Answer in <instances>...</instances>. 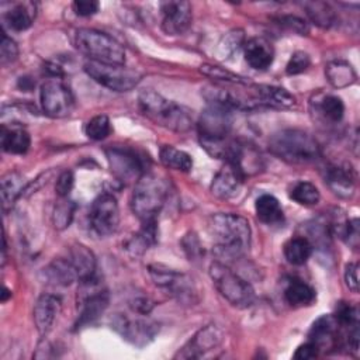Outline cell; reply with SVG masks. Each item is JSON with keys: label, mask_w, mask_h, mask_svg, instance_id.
Instances as JSON below:
<instances>
[{"label": "cell", "mask_w": 360, "mask_h": 360, "mask_svg": "<svg viewBox=\"0 0 360 360\" xmlns=\"http://www.w3.org/2000/svg\"><path fill=\"white\" fill-rule=\"evenodd\" d=\"M315 290L302 280H291L284 290L285 301L295 308L308 307L315 301Z\"/></svg>", "instance_id": "obj_29"}, {"label": "cell", "mask_w": 360, "mask_h": 360, "mask_svg": "<svg viewBox=\"0 0 360 360\" xmlns=\"http://www.w3.org/2000/svg\"><path fill=\"white\" fill-rule=\"evenodd\" d=\"M270 152L288 163H309L321 156L318 141L307 131L298 128L281 129L269 139Z\"/></svg>", "instance_id": "obj_2"}, {"label": "cell", "mask_w": 360, "mask_h": 360, "mask_svg": "<svg viewBox=\"0 0 360 360\" xmlns=\"http://www.w3.org/2000/svg\"><path fill=\"white\" fill-rule=\"evenodd\" d=\"M131 307H132L134 311H136L138 314L146 315V314H149V311L152 309L153 304H152V301H150L149 298H146V297H138V298H135V300L132 301Z\"/></svg>", "instance_id": "obj_50"}, {"label": "cell", "mask_w": 360, "mask_h": 360, "mask_svg": "<svg viewBox=\"0 0 360 360\" xmlns=\"http://www.w3.org/2000/svg\"><path fill=\"white\" fill-rule=\"evenodd\" d=\"M89 221L96 235L108 236L114 233L120 224V208L115 197L108 193L98 195L90 207Z\"/></svg>", "instance_id": "obj_13"}, {"label": "cell", "mask_w": 360, "mask_h": 360, "mask_svg": "<svg viewBox=\"0 0 360 360\" xmlns=\"http://www.w3.org/2000/svg\"><path fill=\"white\" fill-rule=\"evenodd\" d=\"M315 112L328 122H339L345 114V104L340 97L333 94H322L314 101Z\"/></svg>", "instance_id": "obj_31"}, {"label": "cell", "mask_w": 360, "mask_h": 360, "mask_svg": "<svg viewBox=\"0 0 360 360\" xmlns=\"http://www.w3.org/2000/svg\"><path fill=\"white\" fill-rule=\"evenodd\" d=\"M325 183L339 197H352L356 188V173L350 163H332L325 170Z\"/></svg>", "instance_id": "obj_17"}, {"label": "cell", "mask_w": 360, "mask_h": 360, "mask_svg": "<svg viewBox=\"0 0 360 360\" xmlns=\"http://www.w3.org/2000/svg\"><path fill=\"white\" fill-rule=\"evenodd\" d=\"M312 249L314 246L308 238L295 236L284 243L283 252L288 263L294 266H301L308 262V259L312 255Z\"/></svg>", "instance_id": "obj_30"}, {"label": "cell", "mask_w": 360, "mask_h": 360, "mask_svg": "<svg viewBox=\"0 0 360 360\" xmlns=\"http://www.w3.org/2000/svg\"><path fill=\"white\" fill-rule=\"evenodd\" d=\"M158 239V229H156V221L142 222V228L129 238V240L125 245V249L132 256H139L145 253L152 245L156 243Z\"/></svg>", "instance_id": "obj_28"}, {"label": "cell", "mask_w": 360, "mask_h": 360, "mask_svg": "<svg viewBox=\"0 0 360 360\" xmlns=\"http://www.w3.org/2000/svg\"><path fill=\"white\" fill-rule=\"evenodd\" d=\"M75 46L90 58V60L122 65L125 62V51L122 45L105 32L93 28H79L73 34Z\"/></svg>", "instance_id": "obj_5"}, {"label": "cell", "mask_w": 360, "mask_h": 360, "mask_svg": "<svg viewBox=\"0 0 360 360\" xmlns=\"http://www.w3.org/2000/svg\"><path fill=\"white\" fill-rule=\"evenodd\" d=\"M278 22L288 28L292 32H297L300 35H305L308 32V27L304 20L295 17V15H283L278 18Z\"/></svg>", "instance_id": "obj_46"}, {"label": "cell", "mask_w": 360, "mask_h": 360, "mask_svg": "<svg viewBox=\"0 0 360 360\" xmlns=\"http://www.w3.org/2000/svg\"><path fill=\"white\" fill-rule=\"evenodd\" d=\"M245 45V34L242 30L229 31L219 44V52L224 58H232Z\"/></svg>", "instance_id": "obj_40"}, {"label": "cell", "mask_w": 360, "mask_h": 360, "mask_svg": "<svg viewBox=\"0 0 360 360\" xmlns=\"http://www.w3.org/2000/svg\"><path fill=\"white\" fill-rule=\"evenodd\" d=\"M37 6L32 1L14 3L8 10H6L3 18L4 22L14 31L28 30L35 18Z\"/></svg>", "instance_id": "obj_24"}, {"label": "cell", "mask_w": 360, "mask_h": 360, "mask_svg": "<svg viewBox=\"0 0 360 360\" xmlns=\"http://www.w3.org/2000/svg\"><path fill=\"white\" fill-rule=\"evenodd\" d=\"M44 280L52 285H70L75 280H77V274L69 262V259L58 257L53 259L46 267L42 269Z\"/></svg>", "instance_id": "obj_25"}, {"label": "cell", "mask_w": 360, "mask_h": 360, "mask_svg": "<svg viewBox=\"0 0 360 360\" xmlns=\"http://www.w3.org/2000/svg\"><path fill=\"white\" fill-rule=\"evenodd\" d=\"M8 295H11V292L4 287V288H3V294H1V301H6Z\"/></svg>", "instance_id": "obj_51"}, {"label": "cell", "mask_w": 360, "mask_h": 360, "mask_svg": "<svg viewBox=\"0 0 360 360\" xmlns=\"http://www.w3.org/2000/svg\"><path fill=\"white\" fill-rule=\"evenodd\" d=\"M111 326L122 339L138 347L150 343L159 332V325L155 321L141 316L131 318L124 314H117L111 321Z\"/></svg>", "instance_id": "obj_12"}, {"label": "cell", "mask_w": 360, "mask_h": 360, "mask_svg": "<svg viewBox=\"0 0 360 360\" xmlns=\"http://www.w3.org/2000/svg\"><path fill=\"white\" fill-rule=\"evenodd\" d=\"M208 233L219 257H240L250 245V225L238 214L219 212L208 218Z\"/></svg>", "instance_id": "obj_1"}, {"label": "cell", "mask_w": 360, "mask_h": 360, "mask_svg": "<svg viewBox=\"0 0 360 360\" xmlns=\"http://www.w3.org/2000/svg\"><path fill=\"white\" fill-rule=\"evenodd\" d=\"M18 55V46L17 44L8 38L4 32L1 35V42H0V56H1V63H10L17 59Z\"/></svg>", "instance_id": "obj_43"}, {"label": "cell", "mask_w": 360, "mask_h": 360, "mask_svg": "<svg viewBox=\"0 0 360 360\" xmlns=\"http://www.w3.org/2000/svg\"><path fill=\"white\" fill-rule=\"evenodd\" d=\"M339 323L333 315L319 316L311 326L308 340L314 342L319 350L333 349L339 340Z\"/></svg>", "instance_id": "obj_21"}, {"label": "cell", "mask_w": 360, "mask_h": 360, "mask_svg": "<svg viewBox=\"0 0 360 360\" xmlns=\"http://www.w3.org/2000/svg\"><path fill=\"white\" fill-rule=\"evenodd\" d=\"M60 298L52 294H42L34 305V323L41 336H46L60 311Z\"/></svg>", "instance_id": "obj_20"}, {"label": "cell", "mask_w": 360, "mask_h": 360, "mask_svg": "<svg viewBox=\"0 0 360 360\" xmlns=\"http://www.w3.org/2000/svg\"><path fill=\"white\" fill-rule=\"evenodd\" d=\"M69 262L72 263L79 281H86L96 277V256L82 243H75L69 249Z\"/></svg>", "instance_id": "obj_23"}, {"label": "cell", "mask_w": 360, "mask_h": 360, "mask_svg": "<svg viewBox=\"0 0 360 360\" xmlns=\"http://www.w3.org/2000/svg\"><path fill=\"white\" fill-rule=\"evenodd\" d=\"M149 276L156 287L181 301H193L195 288L191 277L162 264H150Z\"/></svg>", "instance_id": "obj_11"}, {"label": "cell", "mask_w": 360, "mask_h": 360, "mask_svg": "<svg viewBox=\"0 0 360 360\" xmlns=\"http://www.w3.org/2000/svg\"><path fill=\"white\" fill-rule=\"evenodd\" d=\"M75 202L68 200V197L60 198L59 202H56L52 214V222L56 229H65L70 225L75 214Z\"/></svg>", "instance_id": "obj_39"}, {"label": "cell", "mask_w": 360, "mask_h": 360, "mask_svg": "<svg viewBox=\"0 0 360 360\" xmlns=\"http://www.w3.org/2000/svg\"><path fill=\"white\" fill-rule=\"evenodd\" d=\"M210 277L218 292L233 307L248 308L255 302V290L240 276L221 262H212Z\"/></svg>", "instance_id": "obj_6"}, {"label": "cell", "mask_w": 360, "mask_h": 360, "mask_svg": "<svg viewBox=\"0 0 360 360\" xmlns=\"http://www.w3.org/2000/svg\"><path fill=\"white\" fill-rule=\"evenodd\" d=\"M319 347L314 343V342H311V340H308L307 343H304V345H301L297 350H295V353H294V359H298V360H309V359H315L318 354H319Z\"/></svg>", "instance_id": "obj_49"}, {"label": "cell", "mask_w": 360, "mask_h": 360, "mask_svg": "<svg viewBox=\"0 0 360 360\" xmlns=\"http://www.w3.org/2000/svg\"><path fill=\"white\" fill-rule=\"evenodd\" d=\"M232 128V111L208 105L198 120L200 142H214L229 138Z\"/></svg>", "instance_id": "obj_14"}, {"label": "cell", "mask_w": 360, "mask_h": 360, "mask_svg": "<svg viewBox=\"0 0 360 360\" xmlns=\"http://www.w3.org/2000/svg\"><path fill=\"white\" fill-rule=\"evenodd\" d=\"M181 245H183L184 252H186L187 256L190 257V260H197V259L201 256V253H202V248H201V245H200V240H198L197 235L193 233V232L187 233V235L183 238Z\"/></svg>", "instance_id": "obj_45"}, {"label": "cell", "mask_w": 360, "mask_h": 360, "mask_svg": "<svg viewBox=\"0 0 360 360\" xmlns=\"http://www.w3.org/2000/svg\"><path fill=\"white\" fill-rule=\"evenodd\" d=\"M167 183L158 174L143 173L135 184L131 195L132 212L141 219V222L156 221L165 201L167 198Z\"/></svg>", "instance_id": "obj_4"}, {"label": "cell", "mask_w": 360, "mask_h": 360, "mask_svg": "<svg viewBox=\"0 0 360 360\" xmlns=\"http://www.w3.org/2000/svg\"><path fill=\"white\" fill-rule=\"evenodd\" d=\"M245 60L256 70H266L274 60V49L264 38H252L243 45Z\"/></svg>", "instance_id": "obj_22"}, {"label": "cell", "mask_w": 360, "mask_h": 360, "mask_svg": "<svg viewBox=\"0 0 360 360\" xmlns=\"http://www.w3.org/2000/svg\"><path fill=\"white\" fill-rule=\"evenodd\" d=\"M72 8L77 15L89 17L98 11L100 4L98 1H93V0H77V1H73Z\"/></svg>", "instance_id": "obj_47"}, {"label": "cell", "mask_w": 360, "mask_h": 360, "mask_svg": "<svg viewBox=\"0 0 360 360\" xmlns=\"http://www.w3.org/2000/svg\"><path fill=\"white\" fill-rule=\"evenodd\" d=\"M141 112L159 127L174 132H187L193 120L188 112L177 103L167 100L153 90H143L138 96Z\"/></svg>", "instance_id": "obj_3"}, {"label": "cell", "mask_w": 360, "mask_h": 360, "mask_svg": "<svg viewBox=\"0 0 360 360\" xmlns=\"http://www.w3.org/2000/svg\"><path fill=\"white\" fill-rule=\"evenodd\" d=\"M79 295H80L79 298L80 312L75 323L76 329L94 323L104 314L110 302L108 292L97 287L96 277L86 281H80Z\"/></svg>", "instance_id": "obj_8"}, {"label": "cell", "mask_w": 360, "mask_h": 360, "mask_svg": "<svg viewBox=\"0 0 360 360\" xmlns=\"http://www.w3.org/2000/svg\"><path fill=\"white\" fill-rule=\"evenodd\" d=\"M252 97L260 107L288 108L295 104V97L285 89L270 84H248Z\"/></svg>", "instance_id": "obj_19"}, {"label": "cell", "mask_w": 360, "mask_h": 360, "mask_svg": "<svg viewBox=\"0 0 360 360\" xmlns=\"http://www.w3.org/2000/svg\"><path fill=\"white\" fill-rule=\"evenodd\" d=\"M159 156H160V162L169 169L187 173L193 167L191 156L187 152L180 150L172 145L162 146Z\"/></svg>", "instance_id": "obj_34"}, {"label": "cell", "mask_w": 360, "mask_h": 360, "mask_svg": "<svg viewBox=\"0 0 360 360\" xmlns=\"http://www.w3.org/2000/svg\"><path fill=\"white\" fill-rule=\"evenodd\" d=\"M224 339L222 330L217 325L201 328L176 354L174 359H201L215 350Z\"/></svg>", "instance_id": "obj_15"}, {"label": "cell", "mask_w": 360, "mask_h": 360, "mask_svg": "<svg viewBox=\"0 0 360 360\" xmlns=\"http://www.w3.org/2000/svg\"><path fill=\"white\" fill-rule=\"evenodd\" d=\"M105 155L112 174L120 181L138 180L146 173V158L135 149L114 146L107 149Z\"/></svg>", "instance_id": "obj_10"}, {"label": "cell", "mask_w": 360, "mask_h": 360, "mask_svg": "<svg viewBox=\"0 0 360 360\" xmlns=\"http://www.w3.org/2000/svg\"><path fill=\"white\" fill-rule=\"evenodd\" d=\"M257 218L269 225L283 221V208L280 201L271 194H262L255 204Z\"/></svg>", "instance_id": "obj_32"}, {"label": "cell", "mask_w": 360, "mask_h": 360, "mask_svg": "<svg viewBox=\"0 0 360 360\" xmlns=\"http://www.w3.org/2000/svg\"><path fill=\"white\" fill-rule=\"evenodd\" d=\"M311 65V59L309 55L302 52V51H297L291 55L287 66H285V73L292 76V75H300L302 72H305Z\"/></svg>", "instance_id": "obj_42"}, {"label": "cell", "mask_w": 360, "mask_h": 360, "mask_svg": "<svg viewBox=\"0 0 360 360\" xmlns=\"http://www.w3.org/2000/svg\"><path fill=\"white\" fill-rule=\"evenodd\" d=\"M345 281L352 292L359 291V266L357 263H349L345 269Z\"/></svg>", "instance_id": "obj_48"}, {"label": "cell", "mask_w": 360, "mask_h": 360, "mask_svg": "<svg viewBox=\"0 0 360 360\" xmlns=\"http://www.w3.org/2000/svg\"><path fill=\"white\" fill-rule=\"evenodd\" d=\"M325 75L328 82L335 87V89H343L347 86H352L356 79V70L353 69V66L342 59H335L330 60L326 66H325Z\"/></svg>", "instance_id": "obj_27"}, {"label": "cell", "mask_w": 360, "mask_h": 360, "mask_svg": "<svg viewBox=\"0 0 360 360\" xmlns=\"http://www.w3.org/2000/svg\"><path fill=\"white\" fill-rule=\"evenodd\" d=\"M200 70L207 77H211V79L218 80V82L225 83V84H248L249 83L245 77H242V76H239L233 72H229L225 68L217 66V65L204 63V65L200 66Z\"/></svg>", "instance_id": "obj_36"}, {"label": "cell", "mask_w": 360, "mask_h": 360, "mask_svg": "<svg viewBox=\"0 0 360 360\" xmlns=\"http://www.w3.org/2000/svg\"><path fill=\"white\" fill-rule=\"evenodd\" d=\"M84 134L87 138L93 141H101L105 139L111 134V122L110 118L104 114L94 115L90 118L84 125Z\"/></svg>", "instance_id": "obj_38"}, {"label": "cell", "mask_w": 360, "mask_h": 360, "mask_svg": "<svg viewBox=\"0 0 360 360\" xmlns=\"http://www.w3.org/2000/svg\"><path fill=\"white\" fill-rule=\"evenodd\" d=\"M290 197L301 205H315L318 204L321 194L315 184L309 181H300L292 187Z\"/></svg>", "instance_id": "obj_37"}, {"label": "cell", "mask_w": 360, "mask_h": 360, "mask_svg": "<svg viewBox=\"0 0 360 360\" xmlns=\"http://www.w3.org/2000/svg\"><path fill=\"white\" fill-rule=\"evenodd\" d=\"M31 138L25 129L18 125H3L1 128V148L7 153L24 155L30 149Z\"/></svg>", "instance_id": "obj_26"}, {"label": "cell", "mask_w": 360, "mask_h": 360, "mask_svg": "<svg viewBox=\"0 0 360 360\" xmlns=\"http://www.w3.org/2000/svg\"><path fill=\"white\" fill-rule=\"evenodd\" d=\"M39 101L42 111L52 118H63L69 115L75 105L73 94L60 77H51L42 83Z\"/></svg>", "instance_id": "obj_9"}, {"label": "cell", "mask_w": 360, "mask_h": 360, "mask_svg": "<svg viewBox=\"0 0 360 360\" xmlns=\"http://www.w3.org/2000/svg\"><path fill=\"white\" fill-rule=\"evenodd\" d=\"M245 177L238 165L225 162L211 183V193L218 198H229L239 190Z\"/></svg>", "instance_id": "obj_18"}, {"label": "cell", "mask_w": 360, "mask_h": 360, "mask_svg": "<svg viewBox=\"0 0 360 360\" xmlns=\"http://www.w3.org/2000/svg\"><path fill=\"white\" fill-rule=\"evenodd\" d=\"M340 238L353 249L359 248L360 242V231H359V219L353 218L349 221H345L340 231Z\"/></svg>", "instance_id": "obj_41"}, {"label": "cell", "mask_w": 360, "mask_h": 360, "mask_svg": "<svg viewBox=\"0 0 360 360\" xmlns=\"http://www.w3.org/2000/svg\"><path fill=\"white\" fill-rule=\"evenodd\" d=\"M162 30L169 35L183 34L191 24V4L184 0H169L160 3Z\"/></svg>", "instance_id": "obj_16"}, {"label": "cell", "mask_w": 360, "mask_h": 360, "mask_svg": "<svg viewBox=\"0 0 360 360\" xmlns=\"http://www.w3.org/2000/svg\"><path fill=\"white\" fill-rule=\"evenodd\" d=\"M22 180V176L17 172H8L1 177V200L4 212L13 208L15 200L22 195V190L25 188Z\"/></svg>", "instance_id": "obj_33"}, {"label": "cell", "mask_w": 360, "mask_h": 360, "mask_svg": "<svg viewBox=\"0 0 360 360\" xmlns=\"http://www.w3.org/2000/svg\"><path fill=\"white\" fill-rule=\"evenodd\" d=\"M83 69L94 82L114 91H129L136 87L142 79L139 72L124 68L122 65L87 60Z\"/></svg>", "instance_id": "obj_7"}, {"label": "cell", "mask_w": 360, "mask_h": 360, "mask_svg": "<svg viewBox=\"0 0 360 360\" xmlns=\"http://www.w3.org/2000/svg\"><path fill=\"white\" fill-rule=\"evenodd\" d=\"M308 17L314 24L322 28H329L336 21V14L333 8L323 1H309L304 4Z\"/></svg>", "instance_id": "obj_35"}, {"label": "cell", "mask_w": 360, "mask_h": 360, "mask_svg": "<svg viewBox=\"0 0 360 360\" xmlns=\"http://www.w3.org/2000/svg\"><path fill=\"white\" fill-rule=\"evenodd\" d=\"M75 184V176L70 170H65L58 176L56 184H55V191L59 195V198H65L69 195L70 190L73 188Z\"/></svg>", "instance_id": "obj_44"}]
</instances>
